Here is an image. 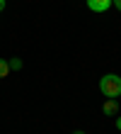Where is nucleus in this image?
Instances as JSON below:
<instances>
[{
    "mask_svg": "<svg viewBox=\"0 0 121 134\" xmlns=\"http://www.w3.org/2000/svg\"><path fill=\"white\" fill-rule=\"evenodd\" d=\"M99 90L104 98H119L121 95V76L116 73H107L99 81Z\"/></svg>",
    "mask_w": 121,
    "mask_h": 134,
    "instance_id": "1",
    "label": "nucleus"
},
{
    "mask_svg": "<svg viewBox=\"0 0 121 134\" xmlns=\"http://www.w3.org/2000/svg\"><path fill=\"white\" fill-rule=\"evenodd\" d=\"M87 7L92 12H107L111 7V0H87Z\"/></svg>",
    "mask_w": 121,
    "mask_h": 134,
    "instance_id": "2",
    "label": "nucleus"
},
{
    "mask_svg": "<svg viewBox=\"0 0 121 134\" xmlns=\"http://www.w3.org/2000/svg\"><path fill=\"white\" fill-rule=\"evenodd\" d=\"M102 112L107 115V117H114V115L119 112V102H116V98H109L107 102H104V107H102Z\"/></svg>",
    "mask_w": 121,
    "mask_h": 134,
    "instance_id": "3",
    "label": "nucleus"
},
{
    "mask_svg": "<svg viewBox=\"0 0 121 134\" xmlns=\"http://www.w3.org/2000/svg\"><path fill=\"white\" fill-rule=\"evenodd\" d=\"M10 73V64H7V59H0V78H5Z\"/></svg>",
    "mask_w": 121,
    "mask_h": 134,
    "instance_id": "4",
    "label": "nucleus"
},
{
    "mask_svg": "<svg viewBox=\"0 0 121 134\" xmlns=\"http://www.w3.org/2000/svg\"><path fill=\"white\" fill-rule=\"evenodd\" d=\"M7 64H10V71H20V68L24 66V64H22V59H10Z\"/></svg>",
    "mask_w": 121,
    "mask_h": 134,
    "instance_id": "5",
    "label": "nucleus"
},
{
    "mask_svg": "<svg viewBox=\"0 0 121 134\" xmlns=\"http://www.w3.org/2000/svg\"><path fill=\"white\" fill-rule=\"evenodd\" d=\"M111 5H114V7H116V10L121 12V0H111Z\"/></svg>",
    "mask_w": 121,
    "mask_h": 134,
    "instance_id": "6",
    "label": "nucleus"
},
{
    "mask_svg": "<svg viewBox=\"0 0 121 134\" xmlns=\"http://www.w3.org/2000/svg\"><path fill=\"white\" fill-rule=\"evenodd\" d=\"M5 5H7V3H5V0H0V12H3V10H5Z\"/></svg>",
    "mask_w": 121,
    "mask_h": 134,
    "instance_id": "7",
    "label": "nucleus"
},
{
    "mask_svg": "<svg viewBox=\"0 0 121 134\" xmlns=\"http://www.w3.org/2000/svg\"><path fill=\"white\" fill-rule=\"evenodd\" d=\"M116 129L121 132V117H119V120H116Z\"/></svg>",
    "mask_w": 121,
    "mask_h": 134,
    "instance_id": "8",
    "label": "nucleus"
},
{
    "mask_svg": "<svg viewBox=\"0 0 121 134\" xmlns=\"http://www.w3.org/2000/svg\"><path fill=\"white\" fill-rule=\"evenodd\" d=\"M73 134H85V132H82V129H75V132H73Z\"/></svg>",
    "mask_w": 121,
    "mask_h": 134,
    "instance_id": "9",
    "label": "nucleus"
}]
</instances>
